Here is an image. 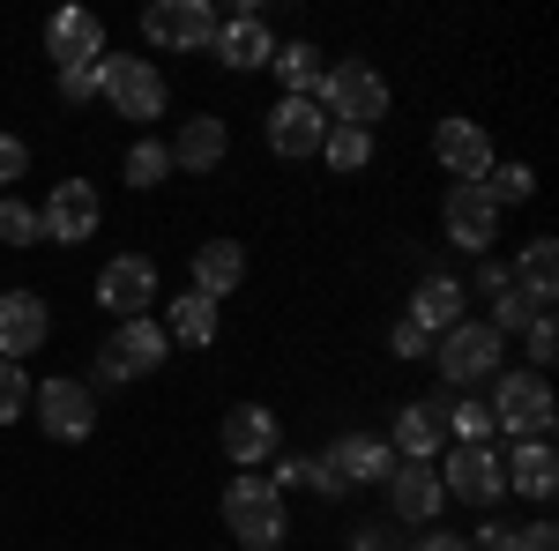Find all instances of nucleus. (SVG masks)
<instances>
[{"label": "nucleus", "instance_id": "nucleus-1", "mask_svg": "<svg viewBox=\"0 0 559 551\" xmlns=\"http://www.w3.org/2000/svg\"><path fill=\"white\" fill-rule=\"evenodd\" d=\"M313 105L329 112V128H366L388 112V83L366 68V60H336V68H321V89H313Z\"/></svg>", "mask_w": 559, "mask_h": 551}, {"label": "nucleus", "instance_id": "nucleus-2", "mask_svg": "<svg viewBox=\"0 0 559 551\" xmlns=\"http://www.w3.org/2000/svg\"><path fill=\"white\" fill-rule=\"evenodd\" d=\"M224 529L247 551H276V537H284V492H276L269 477H231V492H224Z\"/></svg>", "mask_w": 559, "mask_h": 551}, {"label": "nucleus", "instance_id": "nucleus-3", "mask_svg": "<svg viewBox=\"0 0 559 551\" xmlns=\"http://www.w3.org/2000/svg\"><path fill=\"white\" fill-rule=\"evenodd\" d=\"M485 410H492V432H508V440H545L552 432V387H545V373H500Z\"/></svg>", "mask_w": 559, "mask_h": 551}, {"label": "nucleus", "instance_id": "nucleus-4", "mask_svg": "<svg viewBox=\"0 0 559 551\" xmlns=\"http://www.w3.org/2000/svg\"><path fill=\"white\" fill-rule=\"evenodd\" d=\"M173 358V336L142 313V321H120V336L97 350V387H120V381H142V373H157Z\"/></svg>", "mask_w": 559, "mask_h": 551}, {"label": "nucleus", "instance_id": "nucleus-5", "mask_svg": "<svg viewBox=\"0 0 559 551\" xmlns=\"http://www.w3.org/2000/svg\"><path fill=\"white\" fill-rule=\"evenodd\" d=\"M500 343H508V336H492L485 321H455V328L440 336V350H432V366H440V381H448V387H477V381L500 373Z\"/></svg>", "mask_w": 559, "mask_h": 551}, {"label": "nucleus", "instance_id": "nucleus-6", "mask_svg": "<svg viewBox=\"0 0 559 551\" xmlns=\"http://www.w3.org/2000/svg\"><path fill=\"white\" fill-rule=\"evenodd\" d=\"M216 31H224V15L210 0H157V8H142V38L173 45V52H210Z\"/></svg>", "mask_w": 559, "mask_h": 551}, {"label": "nucleus", "instance_id": "nucleus-7", "mask_svg": "<svg viewBox=\"0 0 559 551\" xmlns=\"http://www.w3.org/2000/svg\"><path fill=\"white\" fill-rule=\"evenodd\" d=\"M97 89L112 97L120 120H157V112H165V75H157L150 60H120V52H105V60H97Z\"/></svg>", "mask_w": 559, "mask_h": 551}, {"label": "nucleus", "instance_id": "nucleus-8", "mask_svg": "<svg viewBox=\"0 0 559 551\" xmlns=\"http://www.w3.org/2000/svg\"><path fill=\"white\" fill-rule=\"evenodd\" d=\"M97 187L90 179H60L52 194H45L38 209V239H60V247H75V239H97Z\"/></svg>", "mask_w": 559, "mask_h": 551}, {"label": "nucleus", "instance_id": "nucleus-9", "mask_svg": "<svg viewBox=\"0 0 559 551\" xmlns=\"http://www.w3.org/2000/svg\"><path fill=\"white\" fill-rule=\"evenodd\" d=\"M97 306L120 313V321H142V313L157 306V261L112 254V261H105V276H97Z\"/></svg>", "mask_w": 559, "mask_h": 551}, {"label": "nucleus", "instance_id": "nucleus-10", "mask_svg": "<svg viewBox=\"0 0 559 551\" xmlns=\"http://www.w3.org/2000/svg\"><path fill=\"white\" fill-rule=\"evenodd\" d=\"M440 492H455L463 507H500V447L485 440V447H455L448 469H440Z\"/></svg>", "mask_w": 559, "mask_h": 551}, {"label": "nucleus", "instance_id": "nucleus-11", "mask_svg": "<svg viewBox=\"0 0 559 551\" xmlns=\"http://www.w3.org/2000/svg\"><path fill=\"white\" fill-rule=\"evenodd\" d=\"M448 403L455 395H426V403H411V410H395V463H432L440 447H448Z\"/></svg>", "mask_w": 559, "mask_h": 551}, {"label": "nucleus", "instance_id": "nucleus-12", "mask_svg": "<svg viewBox=\"0 0 559 551\" xmlns=\"http://www.w3.org/2000/svg\"><path fill=\"white\" fill-rule=\"evenodd\" d=\"M269 149L276 157H321V134H329V112L313 105V97H284L276 112H269Z\"/></svg>", "mask_w": 559, "mask_h": 551}, {"label": "nucleus", "instance_id": "nucleus-13", "mask_svg": "<svg viewBox=\"0 0 559 551\" xmlns=\"http://www.w3.org/2000/svg\"><path fill=\"white\" fill-rule=\"evenodd\" d=\"M38 424L52 432V440H90V424H97L90 381H45L38 387Z\"/></svg>", "mask_w": 559, "mask_h": 551}, {"label": "nucleus", "instance_id": "nucleus-14", "mask_svg": "<svg viewBox=\"0 0 559 551\" xmlns=\"http://www.w3.org/2000/svg\"><path fill=\"white\" fill-rule=\"evenodd\" d=\"M432 157L455 171V187H477V179L492 171V142H485L477 120H440V128H432Z\"/></svg>", "mask_w": 559, "mask_h": 551}, {"label": "nucleus", "instance_id": "nucleus-15", "mask_svg": "<svg viewBox=\"0 0 559 551\" xmlns=\"http://www.w3.org/2000/svg\"><path fill=\"white\" fill-rule=\"evenodd\" d=\"M448 239L463 247V254H485L492 239H500V209H492V194L485 187H448Z\"/></svg>", "mask_w": 559, "mask_h": 551}, {"label": "nucleus", "instance_id": "nucleus-16", "mask_svg": "<svg viewBox=\"0 0 559 551\" xmlns=\"http://www.w3.org/2000/svg\"><path fill=\"white\" fill-rule=\"evenodd\" d=\"M45 52H52L60 68H90V60H105V23H97L90 8H60V15L45 23Z\"/></svg>", "mask_w": 559, "mask_h": 551}, {"label": "nucleus", "instance_id": "nucleus-17", "mask_svg": "<svg viewBox=\"0 0 559 551\" xmlns=\"http://www.w3.org/2000/svg\"><path fill=\"white\" fill-rule=\"evenodd\" d=\"M388 500H395V522H418V529H426L432 514L448 507L440 469H432V463H395V469H388Z\"/></svg>", "mask_w": 559, "mask_h": 551}, {"label": "nucleus", "instance_id": "nucleus-18", "mask_svg": "<svg viewBox=\"0 0 559 551\" xmlns=\"http://www.w3.org/2000/svg\"><path fill=\"white\" fill-rule=\"evenodd\" d=\"M45 328H52V321H45L38 291H8L0 298V358H8V366H23V358L45 343Z\"/></svg>", "mask_w": 559, "mask_h": 551}, {"label": "nucleus", "instance_id": "nucleus-19", "mask_svg": "<svg viewBox=\"0 0 559 551\" xmlns=\"http://www.w3.org/2000/svg\"><path fill=\"white\" fill-rule=\"evenodd\" d=\"M500 484H508V492H522V500H552L559 455L545 447V440H515V447L500 455Z\"/></svg>", "mask_w": 559, "mask_h": 551}, {"label": "nucleus", "instance_id": "nucleus-20", "mask_svg": "<svg viewBox=\"0 0 559 551\" xmlns=\"http://www.w3.org/2000/svg\"><path fill=\"white\" fill-rule=\"evenodd\" d=\"M321 463L336 469L344 484H388V469H395V447L388 440H373V432H344Z\"/></svg>", "mask_w": 559, "mask_h": 551}, {"label": "nucleus", "instance_id": "nucleus-21", "mask_svg": "<svg viewBox=\"0 0 559 551\" xmlns=\"http://www.w3.org/2000/svg\"><path fill=\"white\" fill-rule=\"evenodd\" d=\"M224 455H231L239 469L269 463V455H276V418H269L261 403H239V410L224 418Z\"/></svg>", "mask_w": 559, "mask_h": 551}, {"label": "nucleus", "instance_id": "nucleus-22", "mask_svg": "<svg viewBox=\"0 0 559 551\" xmlns=\"http://www.w3.org/2000/svg\"><path fill=\"white\" fill-rule=\"evenodd\" d=\"M224 68H269V52H276V38H269V23H261L254 8H239L224 31H216V45H210Z\"/></svg>", "mask_w": 559, "mask_h": 551}, {"label": "nucleus", "instance_id": "nucleus-23", "mask_svg": "<svg viewBox=\"0 0 559 551\" xmlns=\"http://www.w3.org/2000/svg\"><path fill=\"white\" fill-rule=\"evenodd\" d=\"M463 284H455V276H426V284H418V298H411V313H403V321H411V328H426V336H448V328H455V321H463Z\"/></svg>", "mask_w": 559, "mask_h": 551}, {"label": "nucleus", "instance_id": "nucleus-24", "mask_svg": "<svg viewBox=\"0 0 559 551\" xmlns=\"http://www.w3.org/2000/svg\"><path fill=\"white\" fill-rule=\"evenodd\" d=\"M508 284H515V291L530 298L537 313H552V291H559V247H552V239H530V247H522V261L508 268Z\"/></svg>", "mask_w": 559, "mask_h": 551}, {"label": "nucleus", "instance_id": "nucleus-25", "mask_svg": "<svg viewBox=\"0 0 559 551\" xmlns=\"http://www.w3.org/2000/svg\"><path fill=\"white\" fill-rule=\"evenodd\" d=\"M239 276H247L239 239H210V247L194 254V291H202V298H231V291H239Z\"/></svg>", "mask_w": 559, "mask_h": 551}, {"label": "nucleus", "instance_id": "nucleus-26", "mask_svg": "<svg viewBox=\"0 0 559 551\" xmlns=\"http://www.w3.org/2000/svg\"><path fill=\"white\" fill-rule=\"evenodd\" d=\"M224 142H231V134H224V120H187L165 157H173V165H187V171H210L216 157H224Z\"/></svg>", "mask_w": 559, "mask_h": 551}, {"label": "nucleus", "instance_id": "nucleus-27", "mask_svg": "<svg viewBox=\"0 0 559 551\" xmlns=\"http://www.w3.org/2000/svg\"><path fill=\"white\" fill-rule=\"evenodd\" d=\"M165 336H173V343H216V298L179 291V298H173V321H165Z\"/></svg>", "mask_w": 559, "mask_h": 551}, {"label": "nucleus", "instance_id": "nucleus-28", "mask_svg": "<svg viewBox=\"0 0 559 551\" xmlns=\"http://www.w3.org/2000/svg\"><path fill=\"white\" fill-rule=\"evenodd\" d=\"M269 68L284 75V89H292V97H313V89H321V52H313L306 38L276 45V52H269Z\"/></svg>", "mask_w": 559, "mask_h": 551}, {"label": "nucleus", "instance_id": "nucleus-29", "mask_svg": "<svg viewBox=\"0 0 559 551\" xmlns=\"http://www.w3.org/2000/svg\"><path fill=\"white\" fill-rule=\"evenodd\" d=\"M321 157H329L336 171H366L373 165V134L366 128H329L321 134Z\"/></svg>", "mask_w": 559, "mask_h": 551}, {"label": "nucleus", "instance_id": "nucleus-30", "mask_svg": "<svg viewBox=\"0 0 559 551\" xmlns=\"http://www.w3.org/2000/svg\"><path fill=\"white\" fill-rule=\"evenodd\" d=\"M477 187L492 194V209H508V202H530V194H537V171L530 165H492Z\"/></svg>", "mask_w": 559, "mask_h": 551}, {"label": "nucleus", "instance_id": "nucleus-31", "mask_svg": "<svg viewBox=\"0 0 559 551\" xmlns=\"http://www.w3.org/2000/svg\"><path fill=\"white\" fill-rule=\"evenodd\" d=\"M23 410H31V373L0 358V424H15Z\"/></svg>", "mask_w": 559, "mask_h": 551}, {"label": "nucleus", "instance_id": "nucleus-32", "mask_svg": "<svg viewBox=\"0 0 559 551\" xmlns=\"http://www.w3.org/2000/svg\"><path fill=\"white\" fill-rule=\"evenodd\" d=\"M165 171H173L165 142H134V149H128V179H134V187H157Z\"/></svg>", "mask_w": 559, "mask_h": 551}, {"label": "nucleus", "instance_id": "nucleus-33", "mask_svg": "<svg viewBox=\"0 0 559 551\" xmlns=\"http://www.w3.org/2000/svg\"><path fill=\"white\" fill-rule=\"evenodd\" d=\"M0 239H8V247H31V239H38V209L8 194V202H0Z\"/></svg>", "mask_w": 559, "mask_h": 551}, {"label": "nucleus", "instance_id": "nucleus-34", "mask_svg": "<svg viewBox=\"0 0 559 551\" xmlns=\"http://www.w3.org/2000/svg\"><path fill=\"white\" fill-rule=\"evenodd\" d=\"M530 313H537V306H530V298L508 284V291L492 298V321H485V328H492V336H508V328H530Z\"/></svg>", "mask_w": 559, "mask_h": 551}, {"label": "nucleus", "instance_id": "nucleus-35", "mask_svg": "<svg viewBox=\"0 0 559 551\" xmlns=\"http://www.w3.org/2000/svg\"><path fill=\"white\" fill-rule=\"evenodd\" d=\"M522 343H530V358H537V366H552V350H559L552 313H530V328H522Z\"/></svg>", "mask_w": 559, "mask_h": 551}, {"label": "nucleus", "instance_id": "nucleus-36", "mask_svg": "<svg viewBox=\"0 0 559 551\" xmlns=\"http://www.w3.org/2000/svg\"><path fill=\"white\" fill-rule=\"evenodd\" d=\"M60 97H68V105H90V97H97V60H90V68H60Z\"/></svg>", "mask_w": 559, "mask_h": 551}, {"label": "nucleus", "instance_id": "nucleus-37", "mask_svg": "<svg viewBox=\"0 0 559 551\" xmlns=\"http://www.w3.org/2000/svg\"><path fill=\"white\" fill-rule=\"evenodd\" d=\"M426 328H411V321H395V328H388V350H395V358H426Z\"/></svg>", "mask_w": 559, "mask_h": 551}, {"label": "nucleus", "instance_id": "nucleus-38", "mask_svg": "<svg viewBox=\"0 0 559 551\" xmlns=\"http://www.w3.org/2000/svg\"><path fill=\"white\" fill-rule=\"evenodd\" d=\"M23 165H31V149H23L15 134H0V187H8V179H23Z\"/></svg>", "mask_w": 559, "mask_h": 551}, {"label": "nucleus", "instance_id": "nucleus-39", "mask_svg": "<svg viewBox=\"0 0 559 551\" xmlns=\"http://www.w3.org/2000/svg\"><path fill=\"white\" fill-rule=\"evenodd\" d=\"M515 551H559V529L552 522H530V529H515Z\"/></svg>", "mask_w": 559, "mask_h": 551}, {"label": "nucleus", "instance_id": "nucleus-40", "mask_svg": "<svg viewBox=\"0 0 559 551\" xmlns=\"http://www.w3.org/2000/svg\"><path fill=\"white\" fill-rule=\"evenodd\" d=\"M471 551H515V529H508V522H485L471 537Z\"/></svg>", "mask_w": 559, "mask_h": 551}, {"label": "nucleus", "instance_id": "nucleus-41", "mask_svg": "<svg viewBox=\"0 0 559 551\" xmlns=\"http://www.w3.org/2000/svg\"><path fill=\"white\" fill-rule=\"evenodd\" d=\"M350 551H395V529H388V522H366V529L350 537Z\"/></svg>", "mask_w": 559, "mask_h": 551}, {"label": "nucleus", "instance_id": "nucleus-42", "mask_svg": "<svg viewBox=\"0 0 559 551\" xmlns=\"http://www.w3.org/2000/svg\"><path fill=\"white\" fill-rule=\"evenodd\" d=\"M477 291L500 298V291H508V268H500V261H477Z\"/></svg>", "mask_w": 559, "mask_h": 551}, {"label": "nucleus", "instance_id": "nucleus-43", "mask_svg": "<svg viewBox=\"0 0 559 551\" xmlns=\"http://www.w3.org/2000/svg\"><path fill=\"white\" fill-rule=\"evenodd\" d=\"M411 551H471V544H463V537H418Z\"/></svg>", "mask_w": 559, "mask_h": 551}]
</instances>
